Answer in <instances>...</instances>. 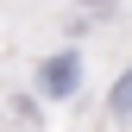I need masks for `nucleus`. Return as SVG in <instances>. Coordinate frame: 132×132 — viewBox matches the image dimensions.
I'll return each mask as SVG.
<instances>
[{
	"mask_svg": "<svg viewBox=\"0 0 132 132\" xmlns=\"http://www.w3.org/2000/svg\"><path fill=\"white\" fill-rule=\"evenodd\" d=\"M76 88H82V57L76 51H51L38 63V94L44 101H69Z\"/></svg>",
	"mask_w": 132,
	"mask_h": 132,
	"instance_id": "1",
	"label": "nucleus"
},
{
	"mask_svg": "<svg viewBox=\"0 0 132 132\" xmlns=\"http://www.w3.org/2000/svg\"><path fill=\"white\" fill-rule=\"evenodd\" d=\"M107 120H120V126L132 120V69L113 82V94H107Z\"/></svg>",
	"mask_w": 132,
	"mask_h": 132,
	"instance_id": "2",
	"label": "nucleus"
}]
</instances>
